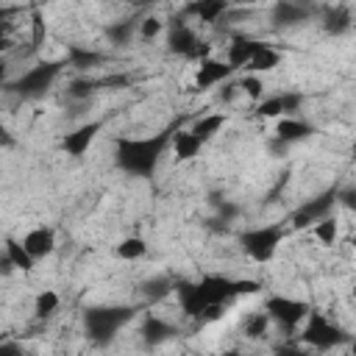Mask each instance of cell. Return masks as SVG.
Wrapping results in <instances>:
<instances>
[{
	"label": "cell",
	"mask_w": 356,
	"mask_h": 356,
	"mask_svg": "<svg viewBox=\"0 0 356 356\" xmlns=\"http://www.w3.org/2000/svg\"><path fill=\"white\" fill-rule=\"evenodd\" d=\"M278 114H284V106H281V95H275V97H267V100H261V103L256 106V117H278Z\"/></svg>",
	"instance_id": "cell-31"
},
{
	"label": "cell",
	"mask_w": 356,
	"mask_h": 356,
	"mask_svg": "<svg viewBox=\"0 0 356 356\" xmlns=\"http://www.w3.org/2000/svg\"><path fill=\"white\" fill-rule=\"evenodd\" d=\"M58 72H61V61H39L28 72H22L17 81L6 83V89L14 92L17 97H39L50 89V83L56 81Z\"/></svg>",
	"instance_id": "cell-5"
},
{
	"label": "cell",
	"mask_w": 356,
	"mask_h": 356,
	"mask_svg": "<svg viewBox=\"0 0 356 356\" xmlns=\"http://www.w3.org/2000/svg\"><path fill=\"white\" fill-rule=\"evenodd\" d=\"M136 317V309L134 306H89L83 312V328H86V337L89 342L95 345H108L122 325H128L131 320Z\"/></svg>",
	"instance_id": "cell-2"
},
{
	"label": "cell",
	"mask_w": 356,
	"mask_h": 356,
	"mask_svg": "<svg viewBox=\"0 0 356 356\" xmlns=\"http://www.w3.org/2000/svg\"><path fill=\"white\" fill-rule=\"evenodd\" d=\"M270 150H273L275 156H281V153H286V150H289V145H286V142H281V139H273V142H270Z\"/></svg>",
	"instance_id": "cell-40"
},
{
	"label": "cell",
	"mask_w": 356,
	"mask_h": 356,
	"mask_svg": "<svg viewBox=\"0 0 356 356\" xmlns=\"http://www.w3.org/2000/svg\"><path fill=\"white\" fill-rule=\"evenodd\" d=\"M312 134H314V125H309V122H303V120H295V117L281 120L278 128H275V139H281V142H286V145L300 142V139H306V136H312Z\"/></svg>",
	"instance_id": "cell-15"
},
{
	"label": "cell",
	"mask_w": 356,
	"mask_h": 356,
	"mask_svg": "<svg viewBox=\"0 0 356 356\" xmlns=\"http://www.w3.org/2000/svg\"><path fill=\"white\" fill-rule=\"evenodd\" d=\"M231 72H234V70H231L225 61L203 58V61H200V70H197V78H195V83H197V89H209V86H214V83L225 81Z\"/></svg>",
	"instance_id": "cell-12"
},
{
	"label": "cell",
	"mask_w": 356,
	"mask_h": 356,
	"mask_svg": "<svg viewBox=\"0 0 356 356\" xmlns=\"http://www.w3.org/2000/svg\"><path fill=\"white\" fill-rule=\"evenodd\" d=\"M214 206H217V220H211V222H222V228H225V222L239 217V206L231 200H214Z\"/></svg>",
	"instance_id": "cell-30"
},
{
	"label": "cell",
	"mask_w": 356,
	"mask_h": 356,
	"mask_svg": "<svg viewBox=\"0 0 356 356\" xmlns=\"http://www.w3.org/2000/svg\"><path fill=\"white\" fill-rule=\"evenodd\" d=\"M264 314H267L270 320H275L281 328L292 331V328H295L300 320H306L309 306H306L303 300H298V298H286V295H270V298L264 300Z\"/></svg>",
	"instance_id": "cell-6"
},
{
	"label": "cell",
	"mask_w": 356,
	"mask_h": 356,
	"mask_svg": "<svg viewBox=\"0 0 356 356\" xmlns=\"http://www.w3.org/2000/svg\"><path fill=\"white\" fill-rule=\"evenodd\" d=\"M0 356H25V350L19 345H14V342H3L0 345Z\"/></svg>",
	"instance_id": "cell-36"
},
{
	"label": "cell",
	"mask_w": 356,
	"mask_h": 356,
	"mask_svg": "<svg viewBox=\"0 0 356 356\" xmlns=\"http://www.w3.org/2000/svg\"><path fill=\"white\" fill-rule=\"evenodd\" d=\"M239 89H245V95H248V97H261V92H264V86H261V81H259L256 75H248V78H242Z\"/></svg>",
	"instance_id": "cell-33"
},
{
	"label": "cell",
	"mask_w": 356,
	"mask_h": 356,
	"mask_svg": "<svg viewBox=\"0 0 356 356\" xmlns=\"http://www.w3.org/2000/svg\"><path fill=\"white\" fill-rule=\"evenodd\" d=\"M222 122H225V117H222V114H209V117H200V120L189 128V134L203 145L206 139H211V136L222 128Z\"/></svg>",
	"instance_id": "cell-22"
},
{
	"label": "cell",
	"mask_w": 356,
	"mask_h": 356,
	"mask_svg": "<svg viewBox=\"0 0 356 356\" xmlns=\"http://www.w3.org/2000/svg\"><path fill=\"white\" fill-rule=\"evenodd\" d=\"M259 44L261 42H256V39H248V36H236L231 44H228V67L231 70H236V67H245L250 58H253V53L259 50Z\"/></svg>",
	"instance_id": "cell-14"
},
{
	"label": "cell",
	"mask_w": 356,
	"mask_h": 356,
	"mask_svg": "<svg viewBox=\"0 0 356 356\" xmlns=\"http://www.w3.org/2000/svg\"><path fill=\"white\" fill-rule=\"evenodd\" d=\"M6 259L14 270H22V273H31L33 270V259L28 256V250L22 248L19 239H6Z\"/></svg>",
	"instance_id": "cell-20"
},
{
	"label": "cell",
	"mask_w": 356,
	"mask_h": 356,
	"mask_svg": "<svg viewBox=\"0 0 356 356\" xmlns=\"http://www.w3.org/2000/svg\"><path fill=\"white\" fill-rule=\"evenodd\" d=\"M186 11L195 14V17H200L203 22H217L228 11V3L225 0H200V3H189Z\"/></svg>",
	"instance_id": "cell-17"
},
{
	"label": "cell",
	"mask_w": 356,
	"mask_h": 356,
	"mask_svg": "<svg viewBox=\"0 0 356 356\" xmlns=\"http://www.w3.org/2000/svg\"><path fill=\"white\" fill-rule=\"evenodd\" d=\"M56 309H58V295L53 289H44V292L36 295V303H33L36 317H50Z\"/></svg>",
	"instance_id": "cell-27"
},
{
	"label": "cell",
	"mask_w": 356,
	"mask_h": 356,
	"mask_svg": "<svg viewBox=\"0 0 356 356\" xmlns=\"http://www.w3.org/2000/svg\"><path fill=\"white\" fill-rule=\"evenodd\" d=\"M22 248L28 250V256H31L33 261H36V259L50 256V253H53V248H56V234H53V228L39 225V228L28 231V234L22 236Z\"/></svg>",
	"instance_id": "cell-10"
},
{
	"label": "cell",
	"mask_w": 356,
	"mask_h": 356,
	"mask_svg": "<svg viewBox=\"0 0 356 356\" xmlns=\"http://www.w3.org/2000/svg\"><path fill=\"white\" fill-rule=\"evenodd\" d=\"M97 131H100V122H97V120H92V122H83V125H78L75 131H70V134L64 136V142H61L64 153H67V156H72V159L83 156V153L89 150V145L95 142Z\"/></svg>",
	"instance_id": "cell-9"
},
{
	"label": "cell",
	"mask_w": 356,
	"mask_h": 356,
	"mask_svg": "<svg viewBox=\"0 0 356 356\" xmlns=\"http://www.w3.org/2000/svg\"><path fill=\"white\" fill-rule=\"evenodd\" d=\"M139 334H142V342H145L147 348H156V345L172 339V337H175V328H172L170 323H164V320L147 314L145 323H142V331H139Z\"/></svg>",
	"instance_id": "cell-11"
},
{
	"label": "cell",
	"mask_w": 356,
	"mask_h": 356,
	"mask_svg": "<svg viewBox=\"0 0 356 356\" xmlns=\"http://www.w3.org/2000/svg\"><path fill=\"white\" fill-rule=\"evenodd\" d=\"M170 139H172V150H175V159H178V161H189V159L197 156V150H200V142H197L189 131H178V134H172Z\"/></svg>",
	"instance_id": "cell-19"
},
{
	"label": "cell",
	"mask_w": 356,
	"mask_h": 356,
	"mask_svg": "<svg viewBox=\"0 0 356 356\" xmlns=\"http://www.w3.org/2000/svg\"><path fill=\"white\" fill-rule=\"evenodd\" d=\"M267 323H270V317L264 314V312H253L250 317H245V337H250V339H259V337H264L267 334Z\"/></svg>",
	"instance_id": "cell-26"
},
{
	"label": "cell",
	"mask_w": 356,
	"mask_h": 356,
	"mask_svg": "<svg viewBox=\"0 0 356 356\" xmlns=\"http://www.w3.org/2000/svg\"><path fill=\"white\" fill-rule=\"evenodd\" d=\"M350 22H353V17H350V8H348V6H334V8H328L325 17H323V28H325V33H331V36L348 33V31H350Z\"/></svg>",
	"instance_id": "cell-16"
},
{
	"label": "cell",
	"mask_w": 356,
	"mask_h": 356,
	"mask_svg": "<svg viewBox=\"0 0 356 356\" xmlns=\"http://www.w3.org/2000/svg\"><path fill=\"white\" fill-rule=\"evenodd\" d=\"M8 47H11V42H8V39H6V36H0V53H6V50H8Z\"/></svg>",
	"instance_id": "cell-42"
},
{
	"label": "cell",
	"mask_w": 356,
	"mask_h": 356,
	"mask_svg": "<svg viewBox=\"0 0 356 356\" xmlns=\"http://www.w3.org/2000/svg\"><path fill=\"white\" fill-rule=\"evenodd\" d=\"M42 36H44V22H42V17L36 14V17H33V42L39 44V42H42Z\"/></svg>",
	"instance_id": "cell-37"
},
{
	"label": "cell",
	"mask_w": 356,
	"mask_h": 356,
	"mask_svg": "<svg viewBox=\"0 0 356 356\" xmlns=\"http://www.w3.org/2000/svg\"><path fill=\"white\" fill-rule=\"evenodd\" d=\"M278 61H281V56H278V50H273L270 44H259V50L253 53V58L248 61V67L250 70H256V72H270V70H275L278 67Z\"/></svg>",
	"instance_id": "cell-21"
},
{
	"label": "cell",
	"mask_w": 356,
	"mask_h": 356,
	"mask_svg": "<svg viewBox=\"0 0 356 356\" xmlns=\"http://www.w3.org/2000/svg\"><path fill=\"white\" fill-rule=\"evenodd\" d=\"M306 17H309V8L300 6V3L281 0V3L273 6V22H275L278 28H284V25H298V22H303Z\"/></svg>",
	"instance_id": "cell-13"
},
{
	"label": "cell",
	"mask_w": 356,
	"mask_h": 356,
	"mask_svg": "<svg viewBox=\"0 0 356 356\" xmlns=\"http://www.w3.org/2000/svg\"><path fill=\"white\" fill-rule=\"evenodd\" d=\"M172 281L167 278V275H156V278H147V281H142V295L147 298V300H161V298H167L170 292H172Z\"/></svg>",
	"instance_id": "cell-23"
},
{
	"label": "cell",
	"mask_w": 356,
	"mask_h": 356,
	"mask_svg": "<svg viewBox=\"0 0 356 356\" xmlns=\"http://www.w3.org/2000/svg\"><path fill=\"white\" fill-rule=\"evenodd\" d=\"M14 145V136L8 134V128L0 122V147H11Z\"/></svg>",
	"instance_id": "cell-39"
},
{
	"label": "cell",
	"mask_w": 356,
	"mask_h": 356,
	"mask_svg": "<svg viewBox=\"0 0 356 356\" xmlns=\"http://www.w3.org/2000/svg\"><path fill=\"white\" fill-rule=\"evenodd\" d=\"M0 31H3V11H0ZM3 36V33H0Z\"/></svg>",
	"instance_id": "cell-44"
},
{
	"label": "cell",
	"mask_w": 356,
	"mask_h": 356,
	"mask_svg": "<svg viewBox=\"0 0 356 356\" xmlns=\"http://www.w3.org/2000/svg\"><path fill=\"white\" fill-rule=\"evenodd\" d=\"M275 356H312L309 350H300V348H278Z\"/></svg>",
	"instance_id": "cell-38"
},
{
	"label": "cell",
	"mask_w": 356,
	"mask_h": 356,
	"mask_svg": "<svg viewBox=\"0 0 356 356\" xmlns=\"http://www.w3.org/2000/svg\"><path fill=\"white\" fill-rule=\"evenodd\" d=\"M284 228L281 225H259V228H248L239 234L242 250L253 259V261H270L278 250V245L284 242Z\"/></svg>",
	"instance_id": "cell-4"
},
{
	"label": "cell",
	"mask_w": 356,
	"mask_h": 356,
	"mask_svg": "<svg viewBox=\"0 0 356 356\" xmlns=\"http://www.w3.org/2000/svg\"><path fill=\"white\" fill-rule=\"evenodd\" d=\"M300 103H303V95H298V92H286V95H281L284 114H295V111L300 108Z\"/></svg>",
	"instance_id": "cell-34"
},
{
	"label": "cell",
	"mask_w": 356,
	"mask_h": 356,
	"mask_svg": "<svg viewBox=\"0 0 356 356\" xmlns=\"http://www.w3.org/2000/svg\"><path fill=\"white\" fill-rule=\"evenodd\" d=\"M170 136H172V131H161V134H153V136H145V139L120 136L114 142V161H117V167L125 175H134V178L153 175L159 159L167 150Z\"/></svg>",
	"instance_id": "cell-1"
},
{
	"label": "cell",
	"mask_w": 356,
	"mask_h": 356,
	"mask_svg": "<svg viewBox=\"0 0 356 356\" xmlns=\"http://www.w3.org/2000/svg\"><path fill=\"white\" fill-rule=\"evenodd\" d=\"M67 61H70V67H75V70H89V67H97V64L103 61V56H100L97 50L72 44V47H67Z\"/></svg>",
	"instance_id": "cell-18"
},
{
	"label": "cell",
	"mask_w": 356,
	"mask_h": 356,
	"mask_svg": "<svg viewBox=\"0 0 356 356\" xmlns=\"http://www.w3.org/2000/svg\"><path fill=\"white\" fill-rule=\"evenodd\" d=\"M97 89V81H92V78H72L70 83H67V97L70 100H78V103H83V100H89L92 97V92Z\"/></svg>",
	"instance_id": "cell-24"
},
{
	"label": "cell",
	"mask_w": 356,
	"mask_h": 356,
	"mask_svg": "<svg viewBox=\"0 0 356 356\" xmlns=\"http://www.w3.org/2000/svg\"><path fill=\"white\" fill-rule=\"evenodd\" d=\"M314 236L323 242V245H334V239H337V234H339V228H337V222H334V217H323L320 222H314Z\"/></svg>",
	"instance_id": "cell-29"
},
{
	"label": "cell",
	"mask_w": 356,
	"mask_h": 356,
	"mask_svg": "<svg viewBox=\"0 0 356 356\" xmlns=\"http://www.w3.org/2000/svg\"><path fill=\"white\" fill-rule=\"evenodd\" d=\"M167 47H170V53H175V56L200 58V61H203V58H206V53H209V44H206V42H197L195 31H192L189 25H184V22H175V25L170 28Z\"/></svg>",
	"instance_id": "cell-8"
},
{
	"label": "cell",
	"mask_w": 356,
	"mask_h": 356,
	"mask_svg": "<svg viewBox=\"0 0 356 356\" xmlns=\"http://www.w3.org/2000/svg\"><path fill=\"white\" fill-rule=\"evenodd\" d=\"M6 75H8V64H6V61H0V86L6 83Z\"/></svg>",
	"instance_id": "cell-41"
},
{
	"label": "cell",
	"mask_w": 356,
	"mask_h": 356,
	"mask_svg": "<svg viewBox=\"0 0 356 356\" xmlns=\"http://www.w3.org/2000/svg\"><path fill=\"white\" fill-rule=\"evenodd\" d=\"M337 200H339L342 206H348V209H353V206H356V189H353V186H348V189H342V192H337Z\"/></svg>",
	"instance_id": "cell-35"
},
{
	"label": "cell",
	"mask_w": 356,
	"mask_h": 356,
	"mask_svg": "<svg viewBox=\"0 0 356 356\" xmlns=\"http://www.w3.org/2000/svg\"><path fill=\"white\" fill-rule=\"evenodd\" d=\"M147 253V242L139 239V236H128L117 245V256L125 259V261H134V259H142Z\"/></svg>",
	"instance_id": "cell-25"
},
{
	"label": "cell",
	"mask_w": 356,
	"mask_h": 356,
	"mask_svg": "<svg viewBox=\"0 0 356 356\" xmlns=\"http://www.w3.org/2000/svg\"><path fill=\"white\" fill-rule=\"evenodd\" d=\"M222 356H242V353H236V350H228V353H222Z\"/></svg>",
	"instance_id": "cell-43"
},
{
	"label": "cell",
	"mask_w": 356,
	"mask_h": 356,
	"mask_svg": "<svg viewBox=\"0 0 356 356\" xmlns=\"http://www.w3.org/2000/svg\"><path fill=\"white\" fill-rule=\"evenodd\" d=\"M134 28H136V25L125 19V22H111L106 33H108L111 44H120V47H122V44H128V42H131V36H134Z\"/></svg>",
	"instance_id": "cell-28"
},
{
	"label": "cell",
	"mask_w": 356,
	"mask_h": 356,
	"mask_svg": "<svg viewBox=\"0 0 356 356\" xmlns=\"http://www.w3.org/2000/svg\"><path fill=\"white\" fill-rule=\"evenodd\" d=\"M334 203H337V189H325L323 195L306 200V203L292 214V228H295V231H303V228H312L314 222H320L323 217H331Z\"/></svg>",
	"instance_id": "cell-7"
},
{
	"label": "cell",
	"mask_w": 356,
	"mask_h": 356,
	"mask_svg": "<svg viewBox=\"0 0 356 356\" xmlns=\"http://www.w3.org/2000/svg\"><path fill=\"white\" fill-rule=\"evenodd\" d=\"M300 339H303L306 345L317 348V350H331V348H339V345L350 342V334H348L342 325L331 323L325 314L309 312V314H306V328H303Z\"/></svg>",
	"instance_id": "cell-3"
},
{
	"label": "cell",
	"mask_w": 356,
	"mask_h": 356,
	"mask_svg": "<svg viewBox=\"0 0 356 356\" xmlns=\"http://www.w3.org/2000/svg\"><path fill=\"white\" fill-rule=\"evenodd\" d=\"M159 31H161V19L159 17H145L139 22V36L142 39H153V36H159Z\"/></svg>",
	"instance_id": "cell-32"
}]
</instances>
